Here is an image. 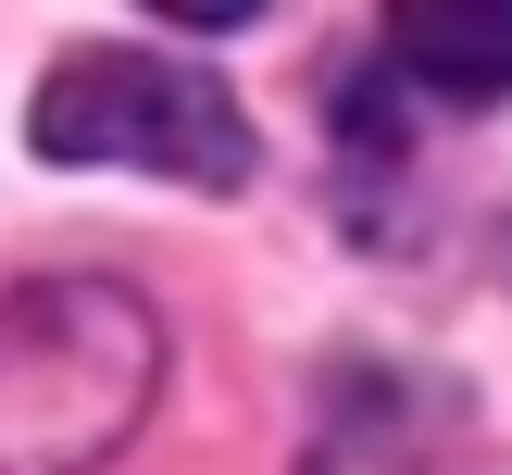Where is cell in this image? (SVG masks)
<instances>
[{
  "instance_id": "6da1fadb",
  "label": "cell",
  "mask_w": 512,
  "mask_h": 475,
  "mask_svg": "<svg viewBox=\"0 0 512 475\" xmlns=\"http://www.w3.org/2000/svg\"><path fill=\"white\" fill-rule=\"evenodd\" d=\"M163 388V325L113 275H50L0 300V475H88L138 438Z\"/></svg>"
},
{
  "instance_id": "7a4b0ae2",
  "label": "cell",
  "mask_w": 512,
  "mask_h": 475,
  "mask_svg": "<svg viewBox=\"0 0 512 475\" xmlns=\"http://www.w3.org/2000/svg\"><path fill=\"white\" fill-rule=\"evenodd\" d=\"M25 138L50 163H138L175 188H250V113L213 63L175 50H75L25 100Z\"/></svg>"
},
{
  "instance_id": "3957f363",
  "label": "cell",
  "mask_w": 512,
  "mask_h": 475,
  "mask_svg": "<svg viewBox=\"0 0 512 475\" xmlns=\"http://www.w3.org/2000/svg\"><path fill=\"white\" fill-rule=\"evenodd\" d=\"M388 75L425 100L488 113L512 100V0H400L388 13Z\"/></svg>"
}]
</instances>
